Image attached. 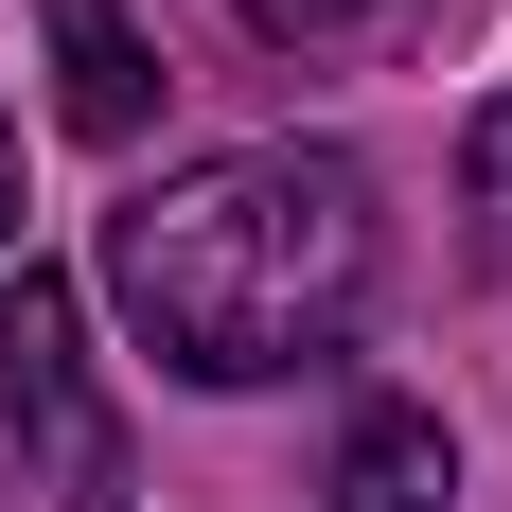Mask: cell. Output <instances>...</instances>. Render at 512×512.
I'll return each mask as SVG.
<instances>
[{"label": "cell", "instance_id": "ba28073f", "mask_svg": "<svg viewBox=\"0 0 512 512\" xmlns=\"http://www.w3.org/2000/svg\"><path fill=\"white\" fill-rule=\"evenodd\" d=\"M0 512H18V495H0Z\"/></svg>", "mask_w": 512, "mask_h": 512}, {"label": "cell", "instance_id": "7a4b0ae2", "mask_svg": "<svg viewBox=\"0 0 512 512\" xmlns=\"http://www.w3.org/2000/svg\"><path fill=\"white\" fill-rule=\"evenodd\" d=\"M0 442H18V495H53V512H142V442H124V407H106L89 301H71L53 265L0 283Z\"/></svg>", "mask_w": 512, "mask_h": 512}, {"label": "cell", "instance_id": "6da1fadb", "mask_svg": "<svg viewBox=\"0 0 512 512\" xmlns=\"http://www.w3.org/2000/svg\"><path fill=\"white\" fill-rule=\"evenodd\" d=\"M106 301L177 389H283L371 301V177L336 142H230L106 212Z\"/></svg>", "mask_w": 512, "mask_h": 512}, {"label": "cell", "instance_id": "5b68a950", "mask_svg": "<svg viewBox=\"0 0 512 512\" xmlns=\"http://www.w3.org/2000/svg\"><path fill=\"white\" fill-rule=\"evenodd\" d=\"M460 177H477V230H495V248H512V89L477 106V142H460Z\"/></svg>", "mask_w": 512, "mask_h": 512}, {"label": "cell", "instance_id": "3957f363", "mask_svg": "<svg viewBox=\"0 0 512 512\" xmlns=\"http://www.w3.org/2000/svg\"><path fill=\"white\" fill-rule=\"evenodd\" d=\"M36 36H53V106H71V142H142L159 124V53L124 0H36Z\"/></svg>", "mask_w": 512, "mask_h": 512}, {"label": "cell", "instance_id": "52a82bcc", "mask_svg": "<svg viewBox=\"0 0 512 512\" xmlns=\"http://www.w3.org/2000/svg\"><path fill=\"white\" fill-rule=\"evenodd\" d=\"M0 248H18V124H0Z\"/></svg>", "mask_w": 512, "mask_h": 512}, {"label": "cell", "instance_id": "8992f818", "mask_svg": "<svg viewBox=\"0 0 512 512\" xmlns=\"http://www.w3.org/2000/svg\"><path fill=\"white\" fill-rule=\"evenodd\" d=\"M354 18H389V0H248V36H354Z\"/></svg>", "mask_w": 512, "mask_h": 512}, {"label": "cell", "instance_id": "277c9868", "mask_svg": "<svg viewBox=\"0 0 512 512\" xmlns=\"http://www.w3.org/2000/svg\"><path fill=\"white\" fill-rule=\"evenodd\" d=\"M318 495H336V512H460V442L371 389V407L336 424V477H318Z\"/></svg>", "mask_w": 512, "mask_h": 512}]
</instances>
